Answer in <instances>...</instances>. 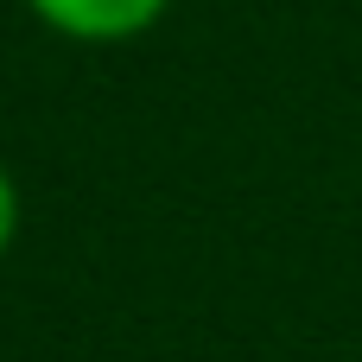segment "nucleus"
<instances>
[{
	"mask_svg": "<svg viewBox=\"0 0 362 362\" xmlns=\"http://www.w3.org/2000/svg\"><path fill=\"white\" fill-rule=\"evenodd\" d=\"M25 6L76 45H121V38H140L146 25H159L172 0H25Z\"/></svg>",
	"mask_w": 362,
	"mask_h": 362,
	"instance_id": "f257e3e1",
	"label": "nucleus"
},
{
	"mask_svg": "<svg viewBox=\"0 0 362 362\" xmlns=\"http://www.w3.org/2000/svg\"><path fill=\"white\" fill-rule=\"evenodd\" d=\"M13 229H19V191H13V178H6V165H0V255H6V242H13Z\"/></svg>",
	"mask_w": 362,
	"mask_h": 362,
	"instance_id": "f03ea898",
	"label": "nucleus"
}]
</instances>
